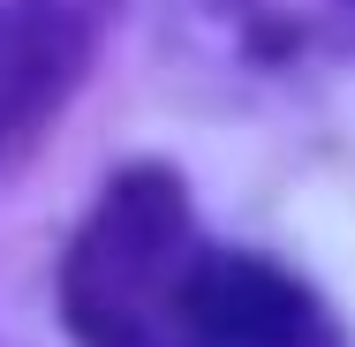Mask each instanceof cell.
Wrapping results in <instances>:
<instances>
[{"mask_svg": "<svg viewBox=\"0 0 355 347\" xmlns=\"http://www.w3.org/2000/svg\"><path fill=\"white\" fill-rule=\"evenodd\" d=\"M61 317L83 347H348L295 272L212 249L166 166H129L61 265Z\"/></svg>", "mask_w": 355, "mask_h": 347, "instance_id": "cell-1", "label": "cell"}, {"mask_svg": "<svg viewBox=\"0 0 355 347\" xmlns=\"http://www.w3.org/2000/svg\"><path fill=\"white\" fill-rule=\"evenodd\" d=\"M114 0H0V159L38 136L69 98Z\"/></svg>", "mask_w": 355, "mask_h": 347, "instance_id": "cell-2", "label": "cell"}, {"mask_svg": "<svg viewBox=\"0 0 355 347\" xmlns=\"http://www.w3.org/2000/svg\"><path fill=\"white\" fill-rule=\"evenodd\" d=\"M219 8L242 23V38H250L257 53L310 46V38L333 30V15H355V0H219Z\"/></svg>", "mask_w": 355, "mask_h": 347, "instance_id": "cell-3", "label": "cell"}]
</instances>
